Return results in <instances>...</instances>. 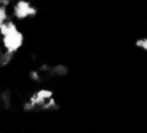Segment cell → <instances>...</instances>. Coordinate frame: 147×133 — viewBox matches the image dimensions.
<instances>
[{
    "instance_id": "cell-2",
    "label": "cell",
    "mask_w": 147,
    "mask_h": 133,
    "mask_svg": "<svg viewBox=\"0 0 147 133\" xmlns=\"http://www.w3.org/2000/svg\"><path fill=\"white\" fill-rule=\"evenodd\" d=\"M136 46L142 50H147V37H141L136 41Z\"/></svg>"
},
{
    "instance_id": "cell-1",
    "label": "cell",
    "mask_w": 147,
    "mask_h": 133,
    "mask_svg": "<svg viewBox=\"0 0 147 133\" xmlns=\"http://www.w3.org/2000/svg\"><path fill=\"white\" fill-rule=\"evenodd\" d=\"M11 13L16 19H28L33 18L38 10L29 0H17L13 6Z\"/></svg>"
}]
</instances>
